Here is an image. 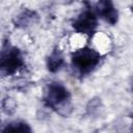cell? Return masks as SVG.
I'll use <instances>...</instances> for the list:
<instances>
[{"label":"cell","mask_w":133,"mask_h":133,"mask_svg":"<svg viewBox=\"0 0 133 133\" xmlns=\"http://www.w3.org/2000/svg\"><path fill=\"white\" fill-rule=\"evenodd\" d=\"M101 55L91 48H81L72 55V63L74 68L81 74H87L92 71L100 62Z\"/></svg>","instance_id":"1"},{"label":"cell","mask_w":133,"mask_h":133,"mask_svg":"<svg viewBox=\"0 0 133 133\" xmlns=\"http://www.w3.org/2000/svg\"><path fill=\"white\" fill-rule=\"evenodd\" d=\"M44 102L48 107L58 111L70 102V92L62 84L52 82L45 91Z\"/></svg>","instance_id":"2"},{"label":"cell","mask_w":133,"mask_h":133,"mask_svg":"<svg viewBox=\"0 0 133 133\" xmlns=\"http://www.w3.org/2000/svg\"><path fill=\"white\" fill-rule=\"evenodd\" d=\"M24 64L22 54L16 47L3 48L1 53V73L3 75H12Z\"/></svg>","instance_id":"3"},{"label":"cell","mask_w":133,"mask_h":133,"mask_svg":"<svg viewBox=\"0 0 133 133\" xmlns=\"http://www.w3.org/2000/svg\"><path fill=\"white\" fill-rule=\"evenodd\" d=\"M98 26L97 14L90 7L83 10L73 22V28L80 33L91 34Z\"/></svg>","instance_id":"4"},{"label":"cell","mask_w":133,"mask_h":133,"mask_svg":"<svg viewBox=\"0 0 133 133\" xmlns=\"http://www.w3.org/2000/svg\"><path fill=\"white\" fill-rule=\"evenodd\" d=\"M96 14L111 25H114L117 22V10L111 1L98 2L96 5Z\"/></svg>","instance_id":"5"},{"label":"cell","mask_w":133,"mask_h":133,"mask_svg":"<svg viewBox=\"0 0 133 133\" xmlns=\"http://www.w3.org/2000/svg\"><path fill=\"white\" fill-rule=\"evenodd\" d=\"M2 133H32V130L27 123L18 121L7 124L2 129Z\"/></svg>","instance_id":"6"},{"label":"cell","mask_w":133,"mask_h":133,"mask_svg":"<svg viewBox=\"0 0 133 133\" xmlns=\"http://www.w3.org/2000/svg\"><path fill=\"white\" fill-rule=\"evenodd\" d=\"M48 69L50 72H56L58 71L61 65L63 64V56L61 54V52L57 49H55L52 54L49 56L48 58Z\"/></svg>","instance_id":"7"},{"label":"cell","mask_w":133,"mask_h":133,"mask_svg":"<svg viewBox=\"0 0 133 133\" xmlns=\"http://www.w3.org/2000/svg\"><path fill=\"white\" fill-rule=\"evenodd\" d=\"M132 117H133V115H132Z\"/></svg>","instance_id":"8"}]
</instances>
